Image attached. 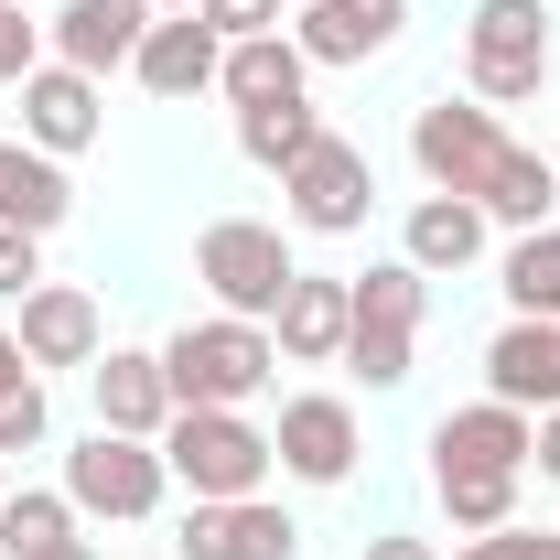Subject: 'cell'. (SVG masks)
<instances>
[{"label":"cell","mask_w":560,"mask_h":560,"mask_svg":"<svg viewBox=\"0 0 560 560\" xmlns=\"http://www.w3.org/2000/svg\"><path fill=\"white\" fill-rule=\"evenodd\" d=\"M162 377H173V410H248L259 388L280 377L270 324H237V313H206L162 346Z\"/></svg>","instance_id":"obj_1"},{"label":"cell","mask_w":560,"mask_h":560,"mask_svg":"<svg viewBox=\"0 0 560 560\" xmlns=\"http://www.w3.org/2000/svg\"><path fill=\"white\" fill-rule=\"evenodd\" d=\"M162 464H173V486L195 495V506L270 495V475H280L270 431H259L248 410H173V420H162Z\"/></svg>","instance_id":"obj_2"},{"label":"cell","mask_w":560,"mask_h":560,"mask_svg":"<svg viewBox=\"0 0 560 560\" xmlns=\"http://www.w3.org/2000/svg\"><path fill=\"white\" fill-rule=\"evenodd\" d=\"M195 280L215 291V313H237V324H270L280 291L302 280V259H291V237H280L270 215H215L206 237H195Z\"/></svg>","instance_id":"obj_3"},{"label":"cell","mask_w":560,"mask_h":560,"mask_svg":"<svg viewBox=\"0 0 560 560\" xmlns=\"http://www.w3.org/2000/svg\"><path fill=\"white\" fill-rule=\"evenodd\" d=\"M550 0H475V22H464V86L486 97V108H517V97H539L550 86Z\"/></svg>","instance_id":"obj_4"},{"label":"cell","mask_w":560,"mask_h":560,"mask_svg":"<svg viewBox=\"0 0 560 560\" xmlns=\"http://www.w3.org/2000/svg\"><path fill=\"white\" fill-rule=\"evenodd\" d=\"M410 162H420L431 195H475V206H486L495 162H506V130H495L486 97H431V108L410 119Z\"/></svg>","instance_id":"obj_5"},{"label":"cell","mask_w":560,"mask_h":560,"mask_svg":"<svg viewBox=\"0 0 560 560\" xmlns=\"http://www.w3.org/2000/svg\"><path fill=\"white\" fill-rule=\"evenodd\" d=\"M280 206H291V226L302 237H355L366 215H377V162L355 151V140H313L291 173H280Z\"/></svg>","instance_id":"obj_6"},{"label":"cell","mask_w":560,"mask_h":560,"mask_svg":"<svg viewBox=\"0 0 560 560\" xmlns=\"http://www.w3.org/2000/svg\"><path fill=\"white\" fill-rule=\"evenodd\" d=\"M162 486H173V464H162V442H130V431H86L66 453V495L75 517H151L162 506Z\"/></svg>","instance_id":"obj_7"},{"label":"cell","mask_w":560,"mask_h":560,"mask_svg":"<svg viewBox=\"0 0 560 560\" xmlns=\"http://www.w3.org/2000/svg\"><path fill=\"white\" fill-rule=\"evenodd\" d=\"M270 453H280V475H291V486H346L366 442H355V410L335 399V388H302V399H280Z\"/></svg>","instance_id":"obj_8"},{"label":"cell","mask_w":560,"mask_h":560,"mask_svg":"<svg viewBox=\"0 0 560 560\" xmlns=\"http://www.w3.org/2000/svg\"><path fill=\"white\" fill-rule=\"evenodd\" d=\"M11 346H22V366H33V377H44V366H97V355H108V313H97V291L44 280V291H22Z\"/></svg>","instance_id":"obj_9"},{"label":"cell","mask_w":560,"mask_h":560,"mask_svg":"<svg viewBox=\"0 0 560 560\" xmlns=\"http://www.w3.org/2000/svg\"><path fill=\"white\" fill-rule=\"evenodd\" d=\"M184 560H302V528L280 495H226V506H184Z\"/></svg>","instance_id":"obj_10"},{"label":"cell","mask_w":560,"mask_h":560,"mask_svg":"<svg viewBox=\"0 0 560 560\" xmlns=\"http://www.w3.org/2000/svg\"><path fill=\"white\" fill-rule=\"evenodd\" d=\"M97 130H108V86H97V75L55 66V55L22 75V140H33V151H55V162H66V151H86Z\"/></svg>","instance_id":"obj_11"},{"label":"cell","mask_w":560,"mask_h":560,"mask_svg":"<svg viewBox=\"0 0 560 560\" xmlns=\"http://www.w3.org/2000/svg\"><path fill=\"white\" fill-rule=\"evenodd\" d=\"M410 33V0H302L291 11V44L313 55V66H366V55H388Z\"/></svg>","instance_id":"obj_12"},{"label":"cell","mask_w":560,"mask_h":560,"mask_svg":"<svg viewBox=\"0 0 560 560\" xmlns=\"http://www.w3.org/2000/svg\"><path fill=\"white\" fill-rule=\"evenodd\" d=\"M86 388H97V431L162 442V420H173V377H162V346H108L97 366H86Z\"/></svg>","instance_id":"obj_13"},{"label":"cell","mask_w":560,"mask_h":560,"mask_svg":"<svg viewBox=\"0 0 560 560\" xmlns=\"http://www.w3.org/2000/svg\"><path fill=\"white\" fill-rule=\"evenodd\" d=\"M486 399H506V410H560V324H539V313H506L486 346Z\"/></svg>","instance_id":"obj_14"},{"label":"cell","mask_w":560,"mask_h":560,"mask_svg":"<svg viewBox=\"0 0 560 560\" xmlns=\"http://www.w3.org/2000/svg\"><path fill=\"white\" fill-rule=\"evenodd\" d=\"M215 66H226V44H215L195 11H151V33H140V55H130V75L151 97H173V108H195L215 86Z\"/></svg>","instance_id":"obj_15"},{"label":"cell","mask_w":560,"mask_h":560,"mask_svg":"<svg viewBox=\"0 0 560 560\" xmlns=\"http://www.w3.org/2000/svg\"><path fill=\"white\" fill-rule=\"evenodd\" d=\"M539 453V420L506 410V399H464V410L431 420V464H486V475H528Z\"/></svg>","instance_id":"obj_16"},{"label":"cell","mask_w":560,"mask_h":560,"mask_svg":"<svg viewBox=\"0 0 560 560\" xmlns=\"http://www.w3.org/2000/svg\"><path fill=\"white\" fill-rule=\"evenodd\" d=\"M355 335V302H346V280L335 270H302L291 291H280V313H270V346L291 355V366H335Z\"/></svg>","instance_id":"obj_17"},{"label":"cell","mask_w":560,"mask_h":560,"mask_svg":"<svg viewBox=\"0 0 560 560\" xmlns=\"http://www.w3.org/2000/svg\"><path fill=\"white\" fill-rule=\"evenodd\" d=\"M140 33H151V11H140V0H66V11L44 22L55 66H75V75H108V66H130V55H140Z\"/></svg>","instance_id":"obj_18"},{"label":"cell","mask_w":560,"mask_h":560,"mask_svg":"<svg viewBox=\"0 0 560 560\" xmlns=\"http://www.w3.org/2000/svg\"><path fill=\"white\" fill-rule=\"evenodd\" d=\"M399 259L431 270V280L475 270V259H486V206H475V195H420V206L399 215Z\"/></svg>","instance_id":"obj_19"},{"label":"cell","mask_w":560,"mask_h":560,"mask_svg":"<svg viewBox=\"0 0 560 560\" xmlns=\"http://www.w3.org/2000/svg\"><path fill=\"white\" fill-rule=\"evenodd\" d=\"M75 215V184L55 151H33V140H0V226H22V237H55Z\"/></svg>","instance_id":"obj_20"},{"label":"cell","mask_w":560,"mask_h":560,"mask_svg":"<svg viewBox=\"0 0 560 560\" xmlns=\"http://www.w3.org/2000/svg\"><path fill=\"white\" fill-rule=\"evenodd\" d=\"M313 86V55L291 44V33H248V44H226V66H215V97H237V108H291Z\"/></svg>","instance_id":"obj_21"},{"label":"cell","mask_w":560,"mask_h":560,"mask_svg":"<svg viewBox=\"0 0 560 560\" xmlns=\"http://www.w3.org/2000/svg\"><path fill=\"white\" fill-rule=\"evenodd\" d=\"M550 206H560V162L550 151H528V140H506V162H495V184H486V226H550Z\"/></svg>","instance_id":"obj_22"},{"label":"cell","mask_w":560,"mask_h":560,"mask_svg":"<svg viewBox=\"0 0 560 560\" xmlns=\"http://www.w3.org/2000/svg\"><path fill=\"white\" fill-rule=\"evenodd\" d=\"M431 495H442L453 539H495V528H517V475H486V464H431Z\"/></svg>","instance_id":"obj_23"},{"label":"cell","mask_w":560,"mask_h":560,"mask_svg":"<svg viewBox=\"0 0 560 560\" xmlns=\"http://www.w3.org/2000/svg\"><path fill=\"white\" fill-rule=\"evenodd\" d=\"M495 291H506V313H539V324H560V215H550V226H528V237H506Z\"/></svg>","instance_id":"obj_24"},{"label":"cell","mask_w":560,"mask_h":560,"mask_svg":"<svg viewBox=\"0 0 560 560\" xmlns=\"http://www.w3.org/2000/svg\"><path fill=\"white\" fill-rule=\"evenodd\" d=\"M355 324H399V335H420V313H431V270H410V259H366V270L346 280Z\"/></svg>","instance_id":"obj_25"},{"label":"cell","mask_w":560,"mask_h":560,"mask_svg":"<svg viewBox=\"0 0 560 560\" xmlns=\"http://www.w3.org/2000/svg\"><path fill=\"white\" fill-rule=\"evenodd\" d=\"M313 140H324L313 97H291V108H237V151H248L259 173H291V162H302Z\"/></svg>","instance_id":"obj_26"},{"label":"cell","mask_w":560,"mask_h":560,"mask_svg":"<svg viewBox=\"0 0 560 560\" xmlns=\"http://www.w3.org/2000/svg\"><path fill=\"white\" fill-rule=\"evenodd\" d=\"M55 539H75V495H66V486H22V495H0V550H11V560L55 550Z\"/></svg>","instance_id":"obj_27"},{"label":"cell","mask_w":560,"mask_h":560,"mask_svg":"<svg viewBox=\"0 0 560 560\" xmlns=\"http://www.w3.org/2000/svg\"><path fill=\"white\" fill-rule=\"evenodd\" d=\"M410 346H420V335H399V324H355L335 366H355L366 388H410Z\"/></svg>","instance_id":"obj_28"},{"label":"cell","mask_w":560,"mask_h":560,"mask_svg":"<svg viewBox=\"0 0 560 560\" xmlns=\"http://www.w3.org/2000/svg\"><path fill=\"white\" fill-rule=\"evenodd\" d=\"M55 442V399H44V377H11L0 388V464L11 453H44Z\"/></svg>","instance_id":"obj_29"},{"label":"cell","mask_w":560,"mask_h":560,"mask_svg":"<svg viewBox=\"0 0 560 560\" xmlns=\"http://www.w3.org/2000/svg\"><path fill=\"white\" fill-rule=\"evenodd\" d=\"M280 11H291V0H195V22H206L215 44H248V33H280Z\"/></svg>","instance_id":"obj_30"},{"label":"cell","mask_w":560,"mask_h":560,"mask_svg":"<svg viewBox=\"0 0 560 560\" xmlns=\"http://www.w3.org/2000/svg\"><path fill=\"white\" fill-rule=\"evenodd\" d=\"M44 66V22H22V0L0 11V86H22V75Z\"/></svg>","instance_id":"obj_31"},{"label":"cell","mask_w":560,"mask_h":560,"mask_svg":"<svg viewBox=\"0 0 560 560\" xmlns=\"http://www.w3.org/2000/svg\"><path fill=\"white\" fill-rule=\"evenodd\" d=\"M22 291H44V237L0 226V302H22Z\"/></svg>","instance_id":"obj_32"},{"label":"cell","mask_w":560,"mask_h":560,"mask_svg":"<svg viewBox=\"0 0 560 560\" xmlns=\"http://www.w3.org/2000/svg\"><path fill=\"white\" fill-rule=\"evenodd\" d=\"M475 560H560V528H495V539H464Z\"/></svg>","instance_id":"obj_33"},{"label":"cell","mask_w":560,"mask_h":560,"mask_svg":"<svg viewBox=\"0 0 560 560\" xmlns=\"http://www.w3.org/2000/svg\"><path fill=\"white\" fill-rule=\"evenodd\" d=\"M366 560H442V539H399L388 528V539H366Z\"/></svg>","instance_id":"obj_34"},{"label":"cell","mask_w":560,"mask_h":560,"mask_svg":"<svg viewBox=\"0 0 560 560\" xmlns=\"http://www.w3.org/2000/svg\"><path fill=\"white\" fill-rule=\"evenodd\" d=\"M528 464H539V475L560 486V410H539V453H528Z\"/></svg>","instance_id":"obj_35"},{"label":"cell","mask_w":560,"mask_h":560,"mask_svg":"<svg viewBox=\"0 0 560 560\" xmlns=\"http://www.w3.org/2000/svg\"><path fill=\"white\" fill-rule=\"evenodd\" d=\"M11 377H33V366H22V346H11V335H0V388H11Z\"/></svg>","instance_id":"obj_36"},{"label":"cell","mask_w":560,"mask_h":560,"mask_svg":"<svg viewBox=\"0 0 560 560\" xmlns=\"http://www.w3.org/2000/svg\"><path fill=\"white\" fill-rule=\"evenodd\" d=\"M33 560H97V550H86V539H55V550H33Z\"/></svg>","instance_id":"obj_37"},{"label":"cell","mask_w":560,"mask_h":560,"mask_svg":"<svg viewBox=\"0 0 560 560\" xmlns=\"http://www.w3.org/2000/svg\"><path fill=\"white\" fill-rule=\"evenodd\" d=\"M140 11H195V0H140Z\"/></svg>","instance_id":"obj_38"},{"label":"cell","mask_w":560,"mask_h":560,"mask_svg":"<svg viewBox=\"0 0 560 560\" xmlns=\"http://www.w3.org/2000/svg\"><path fill=\"white\" fill-rule=\"evenodd\" d=\"M0 495H11V464H0Z\"/></svg>","instance_id":"obj_39"},{"label":"cell","mask_w":560,"mask_h":560,"mask_svg":"<svg viewBox=\"0 0 560 560\" xmlns=\"http://www.w3.org/2000/svg\"><path fill=\"white\" fill-rule=\"evenodd\" d=\"M0 11H11V0H0Z\"/></svg>","instance_id":"obj_40"},{"label":"cell","mask_w":560,"mask_h":560,"mask_svg":"<svg viewBox=\"0 0 560 560\" xmlns=\"http://www.w3.org/2000/svg\"><path fill=\"white\" fill-rule=\"evenodd\" d=\"M291 11H302V0H291Z\"/></svg>","instance_id":"obj_41"},{"label":"cell","mask_w":560,"mask_h":560,"mask_svg":"<svg viewBox=\"0 0 560 560\" xmlns=\"http://www.w3.org/2000/svg\"><path fill=\"white\" fill-rule=\"evenodd\" d=\"M550 162H560V151H550Z\"/></svg>","instance_id":"obj_42"}]
</instances>
